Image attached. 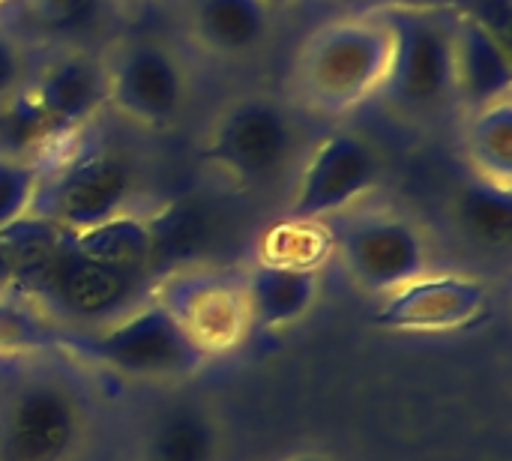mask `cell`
Masks as SVG:
<instances>
[{"label": "cell", "mask_w": 512, "mask_h": 461, "mask_svg": "<svg viewBox=\"0 0 512 461\" xmlns=\"http://www.w3.org/2000/svg\"><path fill=\"white\" fill-rule=\"evenodd\" d=\"M84 129L60 144L42 165L33 195V216L54 222L63 231H84L129 210L135 174L129 162Z\"/></svg>", "instance_id": "cell-3"}, {"label": "cell", "mask_w": 512, "mask_h": 461, "mask_svg": "<svg viewBox=\"0 0 512 461\" xmlns=\"http://www.w3.org/2000/svg\"><path fill=\"white\" fill-rule=\"evenodd\" d=\"M99 363L153 381L192 378L207 366V354L183 333L159 300H141L120 318L99 327V333L78 342Z\"/></svg>", "instance_id": "cell-6"}, {"label": "cell", "mask_w": 512, "mask_h": 461, "mask_svg": "<svg viewBox=\"0 0 512 461\" xmlns=\"http://www.w3.org/2000/svg\"><path fill=\"white\" fill-rule=\"evenodd\" d=\"M336 219L339 231H330L333 249L360 291L387 297L429 273L426 237L408 216L393 210H360Z\"/></svg>", "instance_id": "cell-8"}, {"label": "cell", "mask_w": 512, "mask_h": 461, "mask_svg": "<svg viewBox=\"0 0 512 461\" xmlns=\"http://www.w3.org/2000/svg\"><path fill=\"white\" fill-rule=\"evenodd\" d=\"M42 165L45 159H18L0 153V231L30 213Z\"/></svg>", "instance_id": "cell-25"}, {"label": "cell", "mask_w": 512, "mask_h": 461, "mask_svg": "<svg viewBox=\"0 0 512 461\" xmlns=\"http://www.w3.org/2000/svg\"><path fill=\"white\" fill-rule=\"evenodd\" d=\"M27 84V51L18 36L0 30V105Z\"/></svg>", "instance_id": "cell-26"}, {"label": "cell", "mask_w": 512, "mask_h": 461, "mask_svg": "<svg viewBox=\"0 0 512 461\" xmlns=\"http://www.w3.org/2000/svg\"><path fill=\"white\" fill-rule=\"evenodd\" d=\"M465 153L477 177L512 189V99L468 114Z\"/></svg>", "instance_id": "cell-20"}, {"label": "cell", "mask_w": 512, "mask_h": 461, "mask_svg": "<svg viewBox=\"0 0 512 461\" xmlns=\"http://www.w3.org/2000/svg\"><path fill=\"white\" fill-rule=\"evenodd\" d=\"M342 15H384L393 9H462L465 0H333Z\"/></svg>", "instance_id": "cell-27"}, {"label": "cell", "mask_w": 512, "mask_h": 461, "mask_svg": "<svg viewBox=\"0 0 512 461\" xmlns=\"http://www.w3.org/2000/svg\"><path fill=\"white\" fill-rule=\"evenodd\" d=\"M297 120L270 93H243L219 108L201 156L231 186L267 189L279 183L297 159Z\"/></svg>", "instance_id": "cell-4"}, {"label": "cell", "mask_w": 512, "mask_h": 461, "mask_svg": "<svg viewBox=\"0 0 512 461\" xmlns=\"http://www.w3.org/2000/svg\"><path fill=\"white\" fill-rule=\"evenodd\" d=\"M108 108L144 129H171L189 102L180 54L153 36H126L105 51Z\"/></svg>", "instance_id": "cell-7"}, {"label": "cell", "mask_w": 512, "mask_h": 461, "mask_svg": "<svg viewBox=\"0 0 512 461\" xmlns=\"http://www.w3.org/2000/svg\"><path fill=\"white\" fill-rule=\"evenodd\" d=\"M126 3H156V0H126Z\"/></svg>", "instance_id": "cell-31"}, {"label": "cell", "mask_w": 512, "mask_h": 461, "mask_svg": "<svg viewBox=\"0 0 512 461\" xmlns=\"http://www.w3.org/2000/svg\"><path fill=\"white\" fill-rule=\"evenodd\" d=\"M489 303V288L474 276L423 273L390 291L372 321L393 333H456L480 324Z\"/></svg>", "instance_id": "cell-13"}, {"label": "cell", "mask_w": 512, "mask_h": 461, "mask_svg": "<svg viewBox=\"0 0 512 461\" xmlns=\"http://www.w3.org/2000/svg\"><path fill=\"white\" fill-rule=\"evenodd\" d=\"M153 300L171 312L207 357L234 351L252 330L243 276L231 270L183 267L165 273L153 288Z\"/></svg>", "instance_id": "cell-9"}, {"label": "cell", "mask_w": 512, "mask_h": 461, "mask_svg": "<svg viewBox=\"0 0 512 461\" xmlns=\"http://www.w3.org/2000/svg\"><path fill=\"white\" fill-rule=\"evenodd\" d=\"M141 288L144 285L129 282L78 252L69 231H63L51 261L30 285L24 300L69 324L102 327L141 303Z\"/></svg>", "instance_id": "cell-10"}, {"label": "cell", "mask_w": 512, "mask_h": 461, "mask_svg": "<svg viewBox=\"0 0 512 461\" xmlns=\"http://www.w3.org/2000/svg\"><path fill=\"white\" fill-rule=\"evenodd\" d=\"M273 9H285V6H297V3H303V0H267Z\"/></svg>", "instance_id": "cell-29"}, {"label": "cell", "mask_w": 512, "mask_h": 461, "mask_svg": "<svg viewBox=\"0 0 512 461\" xmlns=\"http://www.w3.org/2000/svg\"><path fill=\"white\" fill-rule=\"evenodd\" d=\"M177 12L186 36L219 60L258 54L276 24L267 0H177Z\"/></svg>", "instance_id": "cell-15"}, {"label": "cell", "mask_w": 512, "mask_h": 461, "mask_svg": "<svg viewBox=\"0 0 512 461\" xmlns=\"http://www.w3.org/2000/svg\"><path fill=\"white\" fill-rule=\"evenodd\" d=\"M297 461H330V459H318V456H303V459Z\"/></svg>", "instance_id": "cell-30"}, {"label": "cell", "mask_w": 512, "mask_h": 461, "mask_svg": "<svg viewBox=\"0 0 512 461\" xmlns=\"http://www.w3.org/2000/svg\"><path fill=\"white\" fill-rule=\"evenodd\" d=\"M216 456V429L195 408H174L162 414L147 441V461H216Z\"/></svg>", "instance_id": "cell-21"}, {"label": "cell", "mask_w": 512, "mask_h": 461, "mask_svg": "<svg viewBox=\"0 0 512 461\" xmlns=\"http://www.w3.org/2000/svg\"><path fill=\"white\" fill-rule=\"evenodd\" d=\"M453 15L456 9L384 12L393 30V63L378 102L411 117L456 108Z\"/></svg>", "instance_id": "cell-5"}, {"label": "cell", "mask_w": 512, "mask_h": 461, "mask_svg": "<svg viewBox=\"0 0 512 461\" xmlns=\"http://www.w3.org/2000/svg\"><path fill=\"white\" fill-rule=\"evenodd\" d=\"M24 90L48 123L54 144H66L93 126L108 108V66L105 51L63 45L33 75Z\"/></svg>", "instance_id": "cell-12"}, {"label": "cell", "mask_w": 512, "mask_h": 461, "mask_svg": "<svg viewBox=\"0 0 512 461\" xmlns=\"http://www.w3.org/2000/svg\"><path fill=\"white\" fill-rule=\"evenodd\" d=\"M90 432L84 390L54 366L0 381V461H75Z\"/></svg>", "instance_id": "cell-2"}, {"label": "cell", "mask_w": 512, "mask_h": 461, "mask_svg": "<svg viewBox=\"0 0 512 461\" xmlns=\"http://www.w3.org/2000/svg\"><path fill=\"white\" fill-rule=\"evenodd\" d=\"M333 252V234L327 222H300L285 219L270 228L261 240V261L282 267H306L321 270L327 255Z\"/></svg>", "instance_id": "cell-22"}, {"label": "cell", "mask_w": 512, "mask_h": 461, "mask_svg": "<svg viewBox=\"0 0 512 461\" xmlns=\"http://www.w3.org/2000/svg\"><path fill=\"white\" fill-rule=\"evenodd\" d=\"M78 252L93 258L96 264L108 267L111 273L147 285L153 282L150 273V231L144 216L135 213H117L99 225H90L84 231H69Z\"/></svg>", "instance_id": "cell-18"}, {"label": "cell", "mask_w": 512, "mask_h": 461, "mask_svg": "<svg viewBox=\"0 0 512 461\" xmlns=\"http://www.w3.org/2000/svg\"><path fill=\"white\" fill-rule=\"evenodd\" d=\"M252 330H282L309 315L321 294V270L258 261L243 273Z\"/></svg>", "instance_id": "cell-16"}, {"label": "cell", "mask_w": 512, "mask_h": 461, "mask_svg": "<svg viewBox=\"0 0 512 461\" xmlns=\"http://www.w3.org/2000/svg\"><path fill=\"white\" fill-rule=\"evenodd\" d=\"M15 279H12V258H9V246L0 234V297H15Z\"/></svg>", "instance_id": "cell-28"}, {"label": "cell", "mask_w": 512, "mask_h": 461, "mask_svg": "<svg viewBox=\"0 0 512 461\" xmlns=\"http://www.w3.org/2000/svg\"><path fill=\"white\" fill-rule=\"evenodd\" d=\"M393 63V30L384 15H339L306 33L288 84L297 105L345 117L375 102Z\"/></svg>", "instance_id": "cell-1"}, {"label": "cell", "mask_w": 512, "mask_h": 461, "mask_svg": "<svg viewBox=\"0 0 512 461\" xmlns=\"http://www.w3.org/2000/svg\"><path fill=\"white\" fill-rule=\"evenodd\" d=\"M63 339L48 330V324L33 312V303L21 297H0V354L45 351Z\"/></svg>", "instance_id": "cell-24"}, {"label": "cell", "mask_w": 512, "mask_h": 461, "mask_svg": "<svg viewBox=\"0 0 512 461\" xmlns=\"http://www.w3.org/2000/svg\"><path fill=\"white\" fill-rule=\"evenodd\" d=\"M6 3H15V0H0V9H3V6H6Z\"/></svg>", "instance_id": "cell-32"}, {"label": "cell", "mask_w": 512, "mask_h": 461, "mask_svg": "<svg viewBox=\"0 0 512 461\" xmlns=\"http://www.w3.org/2000/svg\"><path fill=\"white\" fill-rule=\"evenodd\" d=\"M453 216L459 231L483 249H507L512 240V189L471 177L456 201Z\"/></svg>", "instance_id": "cell-19"}, {"label": "cell", "mask_w": 512, "mask_h": 461, "mask_svg": "<svg viewBox=\"0 0 512 461\" xmlns=\"http://www.w3.org/2000/svg\"><path fill=\"white\" fill-rule=\"evenodd\" d=\"M18 3L36 33L66 42L90 36L102 24L111 6V0H18Z\"/></svg>", "instance_id": "cell-23"}, {"label": "cell", "mask_w": 512, "mask_h": 461, "mask_svg": "<svg viewBox=\"0 0 512 461\" xmlns=\"http://www.w3.org/2000/svg\"><path fill=\"white\" fill-rule=\"evenodd\" d=\"M150 231V273L162 279L165 273L198 267L195 261L207 252L213 240V216L204 204L180 198L162 204L153 216H144Z\"/></svg>", "instance_id": "cell-17"}, {"label": "cell", "mask_w": 512, "mask_h": 461, "mask_svg": "<svg viewBox=\"0 0 512 461\" xmlns=\"http://www.w3.org/2000/svg\"><path fill=\"white\" fill-rule=\"evenodd\" d=\"M453 75L456 108L465 114L512 99L510 42L465 9L453 15Z\"/></svg>", "instance_id": "cell-14"}, {"label": "cell", "mask_w": 512, "mask_h": 461, "mask_svg": "<svg viewBox=\"0 0 512 461\" xmlns=\"http://www.w3.org/2000/svg\"><path fill=\"white\" fill-rule=\"evenodd\" d=\"M381 183V156L357 132H330L321 138L297 177L288 219L330 222L360 204Z\"/></svg>", "instance_id": "cell-11"}]
</instances>
